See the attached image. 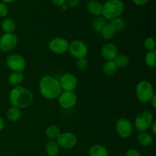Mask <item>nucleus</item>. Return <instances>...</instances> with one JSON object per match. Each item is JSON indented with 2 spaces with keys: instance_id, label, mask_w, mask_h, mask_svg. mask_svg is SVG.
<instances>
[{
  "instance_id": "c756f323",
  "label": "nucleus",
  "mask_w": 156,
  "mask_h": 156,
  "mask_svg": "<svg viewBox=\"0 0 156 156\" xmlns=\"http://www.w3.org/2000/svg\"><path fill=\"white\" fill-rule=\"evenodd\" d=\"M76 66H77L78 69L80 70H85L86 69L87 67L88 66V61L86 58H81V59H78L77 62H76Z\"/></svg>"
},
{
  "instance_id": "4468645a",
  "label": "nucleus",
  "mask_w": 156,
  "mask_h": 156,
  "mask_svg": "<svg viewBox=\"0 0 156 156\" xmlns=\"http://www.w3.org/2000/svg\"><path fill=\"white\" fill-rule=\"evenodd\" d=\"M101 53L107 61L114 60L119 54L117 46L112 43L105 44L101 50Z\"/></svg>"
},
{
  "instance_id": "6e6552de",
  "label": "nucleus",
  "mask_w": 156,
  "mask_h": 156,
  "mask_svg": "<svg viewBox=\"0 0 156 156\" xmlns=\"http://www.w3.org/2000/svg\"><path fill=\"white\" fill-rule=\"evenodd\" d=\"M69 51L73 56L76 59L85 58L88 54V47L82 41L76 40L69 45Z\"/></svg>"
},
{
  "instance_id": "72a5a7b5",
  "label": "nucleus",
  "mask_w": 156,
  "mask_h": 156,
  "mask_svg": "<svg viewBox=\"0 0 156 156\" xmlns=\"http://www.w3.org/2000/svg\"><path fill=\"white\" fill-rule=\"evenodd\" d=\"M149 0H133L134 4L137 6H143L147 4Z\"/></svg>"
},
{
  "instance_id": "2eb2a0df",
  "label": "nucleus",
  "mask_w": 156,
  "mask_h": 156,
  "mask_svg": "<svg viewBox=\"0 0 156 156\" xmlns=\"http://www.w3.org/2000/svg\"><path fill=\"white\" fill-rule=\"evenodd\" d=\"M88 12L94 16H100L102 13V5L98 0H91L87 4Z\"/></svg>"
},
{
  "instance_id": "ea45409f",
  "label": "nucleus",
  "mask_w": 156,
  "mask_h": 156,
  "mask_svg": "<svg viewBox=\"0 0 156 156\" xmlns=\"http://www.w3.org/2000/svg\"><path fill=\"white\" fill-rule=\"evenodd\" d=\"M60 7L61 8H62V10H67V9H68V5H67L66 4V3H65V4H63V5H61L60 6Z\"/></svg>"
},
{
  "instance_id": "393cba45",
  "label": "nucleus",
  "mask_w": 156,
  "mask_h": 156,
  "mask_svg": "<svg viewBox=\"0 0 156 156\" xmlns=\"http://www.w3.org/2000/svg\"><path fill=\"white\" fill-rule=\"evenodd\" d=\"M107 24L106 19L104 17L98 16L97 18L94 20L92 23L93 30L96 33H101L104 26Z\"/></svg>"
},
{
  "instance_id": "a211bd4d",
  "label": "nucleus",
  "mask_w": 156,
  "mask_h": 156,
  "mask_svg": "<svg viewBox=\"0 0 156 156\" xmlns=\"http://www.w3.org/2000/svg\"><path fill=\"white\" fill-rule=\"evenodd\" d=\"M137 140L142 146L146 147V146H149L150 145H152V142H153V138L148 133L141 132L139 133L138 136H137Z\"/></svg>"
},
{
  "instance_id": "1a4fd4ad",
  "label": "nucleus",
  "mask_w": 156,
  "mask_h": 156,
  "mask_svg": "<svg viewBox=\"0 0 156 156\" xmlns=\"http://www.w3.org/2000/svg\"><path fill=\"white\" fill-rule=\"evenodd\" d=\"M78 101L77 95L74 91H62L58 97V101L63 109H70L76 105Z\"/></svg>"
},
{
  "instance_id": "7c9ffc66",
  "label": "nucleus",
  "mask_w": 156,
  "mask_h": 156,
  "mask_svg": "<svg viewBox=\"0 0 156 156\" xmlns=\"http://www.w3.org/2000/svg\"><path fill=\"white\" fill-rule=\"evenodd\" d=\"M8 13H9V9L6 4L2 2H0V18H5Z\"/></svg>"
},
{
  "instance_id": "a878e982",
  "label": "nucleus",
  "mask_w": 156,
  "mask_h": 156,
  "mask_svg": "<svg viewBox=\"0 0 156 156\" xmlns=\"http://www.w3.org/2000/svg\"><path fill=\"white\" fill-rule=\"evenodd\" d=\"M145 62L149 68H155L156 66V51H149L145 57Z\"/></svg>"
},
{
  "instance_id": "5701e85b",
  "label": "nucleus",
  "mask_w": 156,
  "mask_h": 156,
  "mask_svg": "<svg viewBox=\"0 0 156 156\" xmlns=\"http://www.w3.org/2000/svg\"><path fill=\"white\" fill-rule=\"evenodd\" d=\"M59 146L56 142L51 140L46 145V152L48 156H57L59 154Z\"/></svg>"
},
{
  "instance_id": "473e14b6",
  "label": "nucleus",
  "mask_w": 156,
  "mask_h": 156,
  "mask_svg": "<svg viewBox=\"0 0 156 156\" xmlns=\"http://www.w3.org/2000/svg\"><path fill=\"white\" fill-rule=\"evenodd\" d=\"M126 156H142L140 152L136 149H131L128 150L126 153Z\"/></svg>"
},
{
  "instance_id": "412c9836",
  "label": "nucleus",
  "mask_w": 156,
  "mask_h": 156,
  "mask_svg": "<svg viewBox=\"0 0 156 156\" xmlns=\"http://www.w3.org/2000/svg\"><path fill=\"white\" fill-rule=\"evenodd\" d=\"M16 24L15 21L12 18H5L2 23V29L5 34H12L15 31Z\"/></svg>"
},
{
  "instance_id": "423d86ee",
  "label": "nucleus",
  "mask_w": 156,
  "mask_h": 156,
  "mask_svg": "<svg viewBox=\"0 0 156 156\" xmlns=\"http://www.w3.org/2000/svg\"><path fill=\"white\" fill-rule=\"evenodd\" d=\"M6 65L12 71L22 73L26 67V62L22 56L15 53L8 56L6 59Z\"/></svg>"
},
{
  "instance_id": "c9c22d12",
  "label": "nucleus",
  "mask_w": 156,
  "mask_h": 156,
  "mask_svg": "<svg viewBox=\"0 0 156 156\" xmlns=\"http://www.w3.org/2000/svg\"><path fill=\"white\" fill-rule=\"evenodd\" d=\"M150 128L152 129V133H153V135H156V121L155 120H154V121L152 122Z\"/></svg>"
},
{
  "instance_id": "7ed1b4c3",
  "label": "nucleus",
  "mask_w": 156,
  "mask_h": 156,
  "mask_svg": "<svg viewBox=\"0 0 156 156\" xmlns=\"http://www.w3.org/2000/svg\"><path fill=\"white\" fill-rule=\"evenodd\" d=\"M125 5L122 0H108L102 5V13L106 20H113L120 17L124 12Z\"/></svg>"
},
{
  "instance_id": "f257e3e1",
  "label": "nucleus",
  "mask_w": 156,
  "mask_h": 156,
  "mask_svg": "<svg viewBox=\"0 0 156 156\" xmlns=\"http://www.w3.org/2000/svg\"><path fill=\"white\" fill-rule=\"evenodd\" d=\"M39 91L41 95L47 99L57 98L62 93L59 80L52 76H44L39 83Z\"/></svg>"
},
{
  "instance_id": "f8f14e48",
  "label": "nucleus",
  "mask_w": 156,
  "mask_h": 156,
  "mask_svg": "<svg viewBox=\"0 0 156 156\" xmlns=\"http://www.w3.org/2000/svg\"><path fill=\"white\" fill-rule=\"evenodd\" d=\"M68 41L65 38L55 37L49 43V49L55 54H63L69 50Z\"/></svg>"
},
{
  "instance_id": "4be33fe9",
  "label": "nucleus",
  "mask_w": 156,
  "mask_h": 156,
  "mask_svg": "<svg viewBox=\"0 0 156 156\" xmlns=\"http://www.w3.org/2000/svg\"><path fill=\"white\" fill-rule=\"evenodd\" d=\"M116 32L114 30V27H112L110 23H107L104 27L102 28L101 31V37L105 40H111L112 39L113 37L115 35Z\"/></svg>"
},
{
  "instance_id": "e433bc0d",
  "label": "nucleus",
  "mask_w": 156,
  "mask_h": 156,
  "mask_svg": "<svg viewBox=\"0 0 156 156\" xmlns=\"http://www.w3.org/2000/svg\"><path fill=\"white\" fill-rule=\"evenodd\" d=\"M151 102V105H152V106L153 107V108H156V95L155 94H154L153 97L152 98V99L150 100Z\"/></svg>"
},
{
  "instance_id": "39448f33",
  "label": "nucleus",
  "mask_w": 156,
  "mask_h": 156,
  "mask_svg": "<svg viewBox=\"0 0 156 156\" xmlns=\"http://www.w3.org/2000/svg\"><path fill=\"white\" fill-rule=\"evenodd\" d=\"M154 121L153 115L149 111H143L136 117L135 127L139 132H145L150 128Z\"/></svg>"
},
{
  "instance_id": "6ab92c4d",
  "label": "nucleus",
  "mask_w": 156,
  "mask_h": 156,
  "mask_svg": "<svg viewBox=\"0 0 156 156\" xmlns=\"http://www.w3.org/2000/svg\"><path fill=\"white\" fill-rule=\"evenodd\" d=\"M117 67L116 66L114 60L107 61L102 67V72H103L104 74L108 76H112L115 75L117 73Z\"/></svg>"
},
{
  "instance_id": "2f4dec72",
  "label": "nucleus",
  "mask_w": 156,
  "mask_h": 156,
  "mask_svg": "<svg viewBox=\"0 0 156 156\" xmlns=\"http://www.w3.org/2000/svg\"><path fill=\"white\" fill-rule=\"evenodd\" d=\"M80 3V0H66V4L68 5V7L71 8H76Z\"/></svg>"
},
{
  "instance_id": "9b49d317",
  "label": "nucleus",
  "mask_w": 156,
  "mask_h": 156,
  "mask_svg": "<svg viewBox=\"0 0 156 156\" xmlns=\"http://www.w3.org/2000/svg\"><path fill=\"white\" fill-rule=\"evenodd\" d=\"M18 44V37L13 33L5 34L0 37V50L4 53L12 51Z\"/></svg>"
},
{
  "instance_id": "0eeeda50",
  "label": "nucleus",
  "mask_w": 156,
  "mask_h": 156,
  "mask_svg": "<svg viewBox=\"0 0 156 156\" xmlns=\"http://www.w3.org/2000/svg\"><path fill=\"white\" fill-rule=\"evenodd\" d=\"M116 131L121 138H129L133 131L132 123L126 118H120L116 123Z\"/></svg>"
},
{
  "instance_id": "ddd939ff",
  "label": "nucleus",
  "mask_w": 156,
  "mask_h": 156,
  "mask_svg": "<svg viewBox=\"0 0 156 156\" xmlns=\"http://www.w3.org/2000/svg\"><path fill=\"white\" fill-rule=\"evenodd\" d=\"M59 84L62 90L65 91H73L78 85V80L76 76L70 73L64 74L59 79Z\"/></svg>"
},
{
  "instance_id": "b1692460",
  "label": "nucleus",
  "mask_w": 156,
  "mask_h": 156,
  "mask_svg": "<svg viewBox=\"0 0 156 156\" xmlns=\"http://www.w3.org/2000/svg\"><path fill=\"white\" fill-rule=\"evenodd\" d=\"M59 134H60V129L56 125H51L46 129V135L51 140H56Z\"/></svg>"
},
{
  "instance_id": "bb28decb",
  "label": "nucleus",
  "mask_w": 156,
  "mask_h": 156,
  "mask_svg": "<svg viewBox=\"0 0 156 156\" xmlns=\"http://www.w3.org/2000/svg\"><path fill=\"white\" fill-rule=\"evenodd\" d=\"M114 62L115 63L116 66L118 68H124L126 67L129 64V58L124 54H118L117 57L114 59Z\"/></svg>"
},
{
  "instance_id": "cd10ccee",
  "label": "nucleus",
  "mask_w": 156,
  "mask_h": 156,
  "mask_svg": "<svg viewBox=\"0 0 156 156\" xmlns=\"http://www.w3.org/2000/svg\"><path fill=\"white\" fill-rule=\"evenodd\" d=\"M110 24L112 25V27H114L115 32H120L125 28L126 27V23H125L124 20L123 18H121L120 17L117 18H114V19L111 20V22Z\"/></svg>"
},
{
  "instance_id": "20e7f679",
  "label": "nucleus",
  "mask_w": 156,
  "mask_h": 156,
  "mask_svg": "<svg viewBox=\"0 0 156 156\" xmlns=\"http://www.w3.org/2000/svg\"><path fill=\"white\" fill-rule=\"evenodd\" d=\"M136 92L137 98L143 103H149L155 94L153 86L148 81L140 82L137 85Z\"/></svg>"
},
{
  "instance_id": "dca6fc26",
  "label": "nucleus",
  "mask_w": 156,
  "mask_h": 156,
  "mask_svg": "<svg viewBox=\"0 0 156 156\" xmlns=\"http://www.w3.org/2000/svg\"><path fill=\"white\" fill-rule=\"evenodd\" d=\"M90 156H108L106 148L101 145H94L89 149Z\"/></svg>"
},
{
  "instance_id": "f704fd0d",
  "label": "nucleus",
  "mask_w": 156,
  "mask_h": 156,
  "mask_svg": "<svg viewBox=\"0 0 156 156\" xmlns=\"http://www.w3.org/2000/svg\"><path fill=\"white\" fill-rule=\"evenodd\" d=\"M51 2L53 3L54 5L56 6H59L60 7L61 5H62L63 4H65L66 0H50Z\"/></svg>"
},
{
  "instance_id": "58836bf2",
  "label": "nucleus",
  "mask_w": 156,
  "mask_h": 156,
  "mask_svg": "<svg viewBox=\"0 0 156 156\" xmlns=\"http://www.w3.org/2000/svg\"><path fill=\"white\" fill-rule=\"evenodd\" d=\"M15 0H2V2H4L5 4H9V3H12L13 2H15Z\"/></svg>"
},
{
  "instance_id": "f3484780",
  "label": "nucleus",
  "mask_w": 156,
  "mask_h": 156,
  "mask_svg": "<svg viewBox=\"0 0 156 156\" xmlns=\"http://www.w3.org/2000/svg\"><path fill=\"white\" fill-rule=\"evenodd\" d=\"M24 79V75L21 72H13L9 75L8 78V82L11 85L18 86L20 83H21Z\"/></svg>"
},
{
  "instance_id": "aec40b11",
  "label": "nucleus",
  "mask_w": 156,
  "mask_h": 156,
  "mask_svg": "<svg viewBox=\"0 0 156 156\" xmlns=\"http://www.w3.org/2000/svg\"><path fill=\"white\" fill-rule=\"evenodd\" d=\"M7 117L10 121L16 122L20 120L21 117V111L20 108L16 107H11L7 111Z\"/></svg>"
},
{
  "instance_id": "a19ab883",
  "label": "nucleus",
  "mask_w": 156,
  "mask_h": 156,
  "mask_svg": "<svg viewBox=\"0 0 156 156\" xmlns=\"http://www.w3.org/2000/svg\"><path fill=\"white\" fill-rule=\"evenodd\" d=\"M116 156H120V155H116Z\"/></svg>"
},
{
  "instance_id": "f03ea898",
  "label": "nucleus",
  "mask_w": 156,
  "mask_h": 156,
  "mask_svg": "<svg viewBox=\"0 0 156 156\" xmlns=\"http://www.w3.org/2000/svg\"><path fill=\"white\" fill-rule=\"evenodd\" d=\"M32 93L22 86H15L9 94V101L12 106L20 108H26L33 103Z\"/></svg>"
},
{
  "instance_id": "9d476101",
  "label": "nucleus",
  "mask_w": 156,
  "mask_h": 156,
  "mask_svg": "<svg viewBox=\"0 0 156 156\" xmlns=\"http://www.w3.org/2000/svg\"><path fill=\"white\" fill-rule=\"evenodd\" d=\"M56 143L58 146L66 149H69L75 147L77 143V138L71 132L60 133L59 136L56 138Z\"/></svg>"
},
{
  "instance_id": "c85d7f7f",
  "label": "nucleus",
  "mask_w": 156,
  "mask_h": 156,
  "mask_svg": "<svg viewBox=\"0 0 156 156\" xmlns=\"http://www.w3.org/2000/svg\"><path fill=\"white\" fill-rule=\"evenodd\" d=\"M145 48L149 51H152V50H155L156 47V42L155 39L152 37H148L146 38V41L144 42Z\"/></svg>"
},
{
  "instance_id": "4c0bfd02",
  "label": "nucleus",
  "mask_w": 156,
  "mask_h": 156,
  "mask_svg": "<svg viewBox=\"0 0 156 156\" xmlns=\"http://www.w3.org/2000/svg\"><path fill=\"white\" fill-rule=\"evenodd\" d=\"M3 128H4V120L0 117V131L2 130Z\"/></svg>"
}]
</instances>
